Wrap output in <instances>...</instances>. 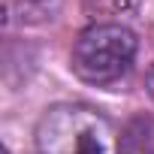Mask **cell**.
<instances>
[{
    "label": "cell",
    "mask_w": 154,
    "mask_h": 154,
    "mask_svg": "<svg viewBox=\"0 0 154 154\" xmlns=\"http://www.w3.org/2000/svg\"><path fill=\"white\" fill-rule=\"evenodd\" d=\"M36 154H124V145L97 109L63 103L39 118Z\"/></svg>",
    "instance_id": "6da1fadb"
},
{
    "label": "cell",
    "mask_w": 154,
    "mask_h": 154,
    "mask_svg": "<svg viewBox=\"0 0 154 154\" xmlns=\"http://www.w3.org/2000/svg\"><path fill=\"white\" fill-rule=\"evenodd\" d=\"M136 54V36L121 24H94L79 33L72 45V69L82 82L109 85L130 69Z\"/></svg>",
    "instance_id": "7a4b0ae2"
},
{
    "label": "cell",
    "mask_w": 154,
    "mask_h": 154,
    "mask_svg": "<svg viewBox=\"0 0 154 154\" xmlns=\"http://www.w3.org/2000/svg\"><path fill=\"white\" fill-rule=\"evenodd\" d=\"M124 154H154V118H133L121 136Z\"/></svg>",
    "instance_id": "3957f363"
},
{
    "label": "cell",
    "mask_w": 154,
    "mask_h": 154,
    "mask_svg": "<svg viewBox=\"0 0 154 154\" xmlns=\"http://www.w3.org/2000/svg\"><path fill=\"white\" fill-rule=\"evenodd\" d=\"M148 94H151V100H154V63H151V69H148Z\"/></svg>",
    "instance_id": "277c9868"
}]
</instances>
